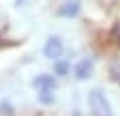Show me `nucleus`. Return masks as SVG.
Returning a JSON list of instances; mask_svg holds the SVG:
<instances>
[{
    "instance_id": "1",
    "label": "nucleus",
    "mask_w": 120,
    "mask_h": 116,
    "mask_svg": "<svg viewBox=\"0 0 120 116\" xmlns=\"http://www.w3.org/2000/svg\"><path fill=\"white\" fill-rule=\"evenodd\" d=\"M88 101H90V108H92V116H114L107 97L101 90H92L88 95Z\"/></svg>"
},
{
    "instance_id": "2",
    "label": "nucleus",
    "mask_w": 120,
    "mask_h": 116,
    "mask_svg": "<svg viewBox=\"0 0 120 116\" xmlns=\"http://www.w3.org/2000/svg\"><path fill=\"white\" fill-rule=\"evenodd\" d=\"M62 52H64V47H62V41L58 37L47 39V43H45V47H43L45 58H49V60H58V58L62 56Z\"/></svg>"
},
{
    "instance_id": "3",
    "label": "nucleus",
    "mask_w": 120,
    "mask_h": 116,
    "mask_svg": "<svg viewBox=\"0 0 120 116\" xmlns=\"http://www.w3.org/2000/svg\"><path fill=\"white\" fill-rule=\"evenodd\" d=\"M92 60H82L77 67H75V77L77 80H88L90 75H92Z\"/></svg>"
},
{
    "instance_id": "4",
    "label": "nucleus",
    "mask_w": 120,
    "mask_h": 116,
    "mask_svg": "<svg viewBox=\"0 0 120 116\" xmlns=\"http://www.w3.org/2000/svg\"><path fill=\"white\" fill-rule=\"evenodd\" d=\"M77 13H79V0H67L60 9V15L64 17H75Z\"/></svg>"
},
{
    "instance_id": "5",
    "label": "nucleus",
    "mask_w": 120,
    "mask_h": 116,
    "mask_svg": "<svg viewBox=\"0 0 120 116\" xmlns=\"http://www.w3.org/2000/svg\"><path fill=\"white\" fill-rule=\"evenodd\" d=\"M32 84H34L37 90H43V88H56V77H54V75H41V77H37Z\"/></svg>"
},
{
    "instance_id": "6",
    "label": "nucleus",
    "mask_w": 120,
    "mask_h": 116,
    "mask_svg": "<svg viewBox=\"0 0 120 116\" xmlns=\"http://www.w3.org/2000/svg\"><path fill=\"white\" fill-rule=\"evenodd\" d=\"M54 90L56 88H43V90H39L41 103H54Z\"/></svg>"
},
{
    "instance_id": "7",
    "label": "nucleus",
    "mask_w": 120,
    "mask_h": 116,
    "mask_svg": "<svg viewBox=\"0 0 120 116\" xmlns=\"http://www.w3.org/2000/svg\"><path fill=\"white\" fill-rule=\"evenodd\" d=\"M67 69H69V65H64V62H60V65H56V71H58L60 75H62V73H67Z\"/></svg>"
},
{
    "instance_id": "8",
    "label": "nucleus",
    "mask_w": 120,
    "mask_h": 116,
    "mask_svg": "<svg viewBox=\"0 0 120 116\" xmlns=\"http://www.w3.org/2000/svg\"><path fill=\"white\" fill-rule=\"evenodd\" d=\"M114 37L120 41V22H118V24H116V28H114Z\"/></svg>"
},
{
    "instance_id": "9",
    "label": "nucleus",
    "mask_w": 120,
    "mask_h": 116,
    "mask_svg": "<svg viewBox=\"0 0 120 116\" xmlns=\"http://www.w3.org/2000/svg\"><path fill=\"white\" fill-rule=\"evenodd\" d=\"M15 4H17V7H19V4H24V0H15Z\"/></svg>"
},
{
    "instance_id": "10",
    "label": "nucleus",
    "mask_w": 120,
    "mask_h": 116,
    "mask_svg": "<svg viewBox=\"0 0 120 116\" xmlns=\"http://www.w3.org/2000/svg\"><path fill=\"white\" fill-rule=\"evenodd\" d=\"M75 116H79V114H75Z\"/></svg>"
}]
</instances>
